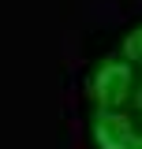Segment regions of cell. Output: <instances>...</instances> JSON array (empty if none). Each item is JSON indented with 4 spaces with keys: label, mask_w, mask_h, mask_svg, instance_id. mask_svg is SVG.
<instances>
[{
    "label": "cell",
    "mask_w": 142,
    "mask_h": 149,
    "mask_svg": "<svg viewBox=\"0 0 142 149\" xmlns=\"http://www.w3.org/2000/svg\"><path fill=\"white\" fill-rule=\"evenodd\" d=\"M93 149H142V22L86 74Z\"/></svg>",
    "instance_id": "1"
}]
</instances>
